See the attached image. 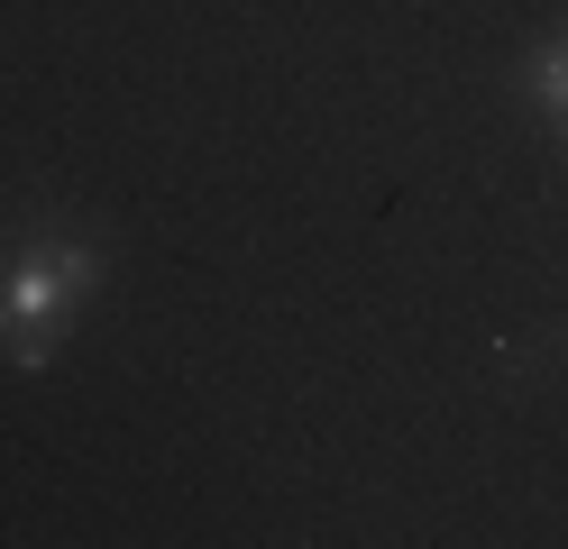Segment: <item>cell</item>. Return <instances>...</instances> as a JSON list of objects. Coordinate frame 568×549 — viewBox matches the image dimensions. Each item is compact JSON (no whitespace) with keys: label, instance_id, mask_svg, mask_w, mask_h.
I'll return each instance as SVG.
<instances>
[{"label":"cell","instance_id":"1","mask_svg":"<svg viewBox=\"0 0 568 549\" xmlns=\"http://www.w3.org/2000/svg\"><path fill=\"white\" fill-rule=\"evenodd\" d=\"M92 293V247L83 238H38L0 275V357L10 366H47L74 329V303Z\"/></svg>","mask_w":568,"mask_h":549},{"label":"cell","instance_id":"2","mask_svg":"<svg viewBox=\"0 0 568 549\" xmlns=\"http://www.w3.org/2000/svg\"><path fill=\"white\" fill-rule=\"evenodd\" d=\"M531 92H541V110L568 129V47H541V55H531Z\"/></svg>","mask_w":568,"mask_h":549}]
</instances>
